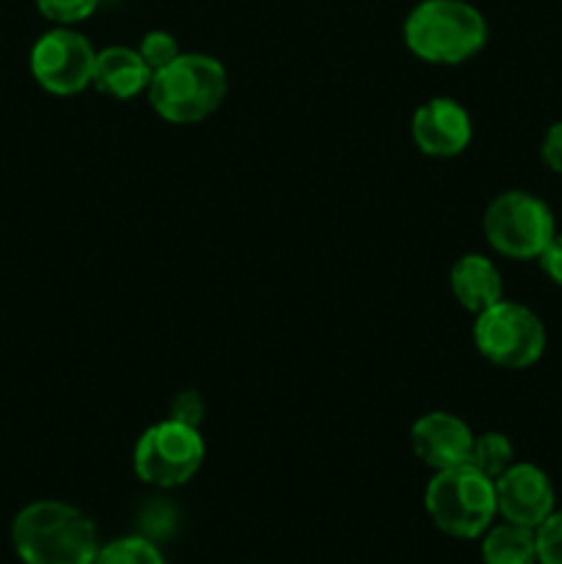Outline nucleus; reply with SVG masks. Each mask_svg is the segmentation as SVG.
<instances>
[{"label":"nucleus","instance_id":"20","mask_svg":"<svg viewBox=\"0 0 562 564\" xmlns=\"http://www.w3.org/2000/svg\"><path fill=\"white\" fill-rule=\"evenodd\" d=\"M171 419L182 424H191V427H198V422L204 419V400L198 391L187 389L180 391V394L171 400Z\"/></svg>","mask_w":562,"mask_h":564},{"label":"nucleus","instance_id":"5","mask_svg":"<svg viewBox=\"0 0 562 564\" xmlns=\"http://www.w3.org/2000/svg\"><path fill=\"white\" fill-rule=\"evenodd\" d=\"M474 317V347L485 361L501 369H527L540 361L545 350V328L532 308L501 297Z\"/></svg>","mask_w":562,"mask_h":564},{"label":"nucleus","instance_id":"1","mask_svg":"<svg viewBox=\"0 0 562 564\" xmlns=\"http://www.w3.org/2000/svg\"><path fill=\"white\" fill-rule=\"evenodd\" d=\"M11 540L25 564H94L99 554L91 518L66 501H33L17 512Z\"/></svg>","mask_w":562,"mask_h":564},{"label":"nucleus","instance_id":"10","mask_svg":"<svg viewBox=\"0 0 562 564\" xmlns=\"http://www.w3.org/2000/svg\"><path fill=\"white\" fill-rule=\"evenodd\" d=\"M411 138L428 158H457L472 143V116L457 99L433 97L413 113Z\"/></svg>","mask_w":562,"mask_h":564},{"label":"nucleus","instance_id":"13","mask_svg":"<svg viewBox=\"0 0 562 564\" xmlns=\"http://www.w3.org/2000/svg\"><path fill=\"white\" fill-rule=\"evenodd\" d=\"M450 290L466 312L479 314L501 301V273L483 253H466L452 264Z\"/></svg>","mask_w":562,"mask_h":564},{"label":"nucleus","instance_id":"9","mask_svg":"<svg viewBox=\"0 0 562 564\" xmlns=\"http://www.w3.org/2000/svg\"><path fill=\"white\" fill-rule=\"evenodd\" d=\"M496 516L510 523L538 529L554 512V485L543 468L532 463H512L494 479Z\"/></svg>","mask_w":562,"mask_h":564},{"label":"nucleus","instance_id":"21","mask_svg":"<svg viewBox=\"0 0 562 564\" xmlns=\"http://www.w3.org/2000/svg\"><path fill=\"white\" fill-rule=\"evenodd\" d=\"M538 262L540 268H543V273L549 275L556 286H562V235L551 237L549 246L540 251Z\"/></svg>","mask_w":562,"mask_h":564},{"label":"nucleus","instance_id":"14","mask_svg":"<svg viewBox=\"0 0 562 564\" xmlns=\"http://www.w3.org/2000/svg\"><path fill=\"white\" fill-rule=\"evenodd\" d=\"M483 562L485 564H534L538 562V540L534 529L521 523H499L488 527L483 540Z\"/></svg>","mask_w":562,"mask_h":564},{"label":"nucleus","instance_id":"3","mask_svg":"<svg viewBox=\"0 0 562 564\" xmlns=\"http://www.w3.org/2000/svg\"><path fill=\"white\" fill-rule=\"evenodd\" d=\"M229 88L224 64L204 53H180L149 80V105L171 124H196L220 108Z\"/></svg>","mask_w":562,"mask_h":564},{"label":"nucleus","instance_id":"6","mask_svg":"<svg viewBox=\"0 0 562 564\" xmlns=\"http://www.w3.org/2000/svg\"><path fill=\"white\" fill-rule=\"evenodd\" d=\"M485 240L507 259H538L556 235L554 215L543 198L527 191L499 193L483 215Z\"/></svg>","mask_w":562,"mask_h":564},{"label":"nucleus","instance_id":"17","mask_svg":"<svg viewBox=\"0 0 562 564\" xmlns=\"http://www.w3.org/2000/svg\"><path fill=\"white\" fill-rule=\"evenodd\" d=\"M97 6L99 0H36L39 14L55 25H75V22L88 20Z\"/></svg>","mask_w":562,"mask_h":564},{"label":"nucleus","instance_id":"12","mask_svg":"<svg viewBox=\"0 0 562 564\" xmlns=\"http://www.w3.org/2000/svg\"><path fill=\"white\" fill-rule=\"evenodd\" d=\"M152 80V69L141 53L125 44H110L99 50L97 64H94V86L102 94L116 99H132L147 91Z\"/></svg>","mask_w":562,"mask_h":564},{"label":"nucleus","instance_id":"18","mask_svg":"<svg viewBox=\"0 0 562 564\" xmlns=\"http://www.w3.org/2000/svg\"><path fill=\"white\" fill-rule=\"evenodd\" d=\"M138 53H141V58L147 61V66L154 75V72L169 66L180 55V44H176V39L169 31H149L143 33L141 44H138Z\"/></svg>","mask_w":562,"mask_h":564},{"label":"nucleus","instance_id":"7","mask_svg":"<svg viewBox=\"0 0 562 564\" xmlns=\"http://www.w3.org/2000/svg\"><path fill=\"white\" fill-rule=\"evenodd\" d=\"M204 463V441L198 427L163 419L143 430L132 449L138 479L154 488H180L191 482Z\"/></svg>","mask_w":562,"mask_h":564},{"label":"nucleus","instance_id":"22","mask_svg":"<svg viewBox=\"0 0 562 564\" xmlns=\"http://www.w3.org/2000/svg\"><path fill=\"white\" fill-rule=\"evenodd\" d=\"M540 154H543V163L554 174H562V121L549 127V132L543 138V147H540Z\"/></svg>","mask_w":562,"mask_h":564},{"label":"nucleus","instance_id":"8","mask_svg":"<svg viewBox=\"0 0 562 564\" xmlns=\"http://www.w3.org/2000/svg\"><path fill=\"white\" fill-rule=\"evenodd\" d=\"M97 50L83 33L58 25L42 33L31 47V75L44 91L72 97L94 86Z\"/></svg>","mask_w":562,"mask_h":564},{"label":"nucleus","instance_id":"15","mask_svg":"<svg viewBox=\"0 0 562 564\" xmlns=\"http://www.w3.org/2000/svg\"><path fill=\"white\" fill-rule=\"evenodd\" d=\"M516 463V449H512L510 438L501 433H483L474 435L472 455H468V466L477 468L485 477L496 479Z\"/></svg>","mask_w":562,"mask_h":564},{"label":"nucleus","instance_id":"19","mask_svg":"<svg viewBox=\"0 0 562 564\" xmlns=\"http://www.w3.org/2000/svg\"><path fill=\"white\" fill-rule=\"evenodd\" d=\"M538 562L540 564H562V510H554L538 529Z\"/></svg>","mask_w":562,"mask_h":564},{"label":"nucleus","instance_id":"16","mask_svg":"<svg viewBox=\"0 0 562 564\" xmlns=\"http://www.w3.org/2000/svg\"><path fill=\"white\" fill-rule=\"evenodd\" d=\"M94 564H165L158 545L147 538H119L108 545H99Z\"/></svg>","mask_w":562,"mask_h":564},{"label":"nucleus","instance_id":"11","mask_svg":"<svg viewBox=\"0 0 562 564\" xmlns=\"http://www.w3.org/2000/svg\"><path fill=\"white\" fill-rule=\"evenodd\" d=\"M413 455L433 471L466 466L474 446V433L463 419L446 411H430L411 427Z\"/></svg>","mask_w":562,"mask_h":564},{"label":"nucleus","instance_id":"4","mask_svg":"<svg viewBox=\"0 0 562 564\" xmlns=\"http://www.w3.org/2000/svg\"><path fill=\"white\" fill-rule=\"evenodd\" d=\"M424 507L435 527L450 538L474 540L488 532L496 516L494 479L477 468L455 466L435 471L424 490Z\"/></svg>","mask_w":562,"mask_h":564},{"label":"nucleus","instance_id":"2","mask_svg":"<svg viewBox=\"0 0 562 564\" xmlns=\"http://www.w3.org/2000/svg\"><path fill=\"white\" fill-rule=\"evenodd\" d=\"M406 47L424 64L455 66L488 42V22L466 0H422L402 25Z\"/></svg>","mask_w":562,"mask_h":564}]
</instances>
